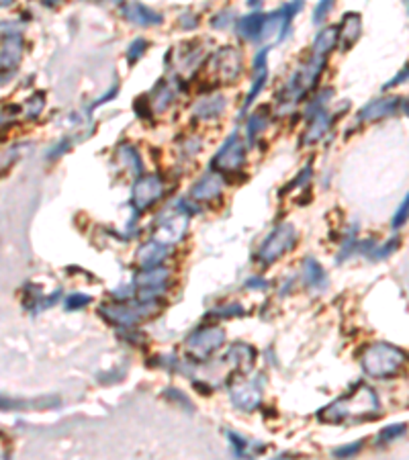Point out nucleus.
I'll use <instances>...</instances> for the list:
<instances>
[{"mask_svg": "<svg viewBox=\"0 0 409 460\" xmlns=\"http://www.w3.org/2000/svg\"><path fill=\"white\" fill-rule=\"evenodd\" d=\"M405 364V354L391 344H372L362 354V368L374 379H393Z\"/></svg>", "mask_w": 409, "mask_h": 460, "instance_id": "nucleus-1", "label": "nucleus"}, {"mask_svg": "<svg viewBox=\"0 0 409 460\" xmlns=\"http://www.w3.org/2000/svg\"><path fill=\"white\" fill-rule=\"evenodd\" d=\"M156 311L154 301H142L140 305H125V303H113V305H102L101 315L109 323L117 327H131L140 323L145 317H149Z\"/></svg>", "mask_w": 409, "mask_h": 460, "instance_id": "nucleus-2", "label": "nucleus"}, {"mask_svg": "<svg viewBox=\"0 0 409 460\" xmlns=\"http://www.w3.org/2000/svg\"><path fill=\"white\" fill-rule=\"evenodd\" d=\"M225 341V332L221 327H201L186 338V354L193 361H207Z\"/></svg>", "mask_w": 409, "mask_h": 460, "instance_id": "nucleus-3", "label": "nucleus"}, {"mask_svg": "<svg viewBox=\"0 0 409 460\" xmlns=\"http://www.w3.org/2000/svg\"><path fill=\"white\" fill-rule=\"evenodd\" d=\"M295 241H297V231H295V227L288 225V223H283L281 227H276V229L266 238V241L260 246V250H258V254H256V258L262 262V264H272L276 258H281L285 252H288V250L295 246Z\"/></svg>", "mask_w": 409, "mask_h": 460, "instance_id": "nucleus-4", "label": "nucleus"}, {"mask_svg": "<svg viewBox=\"0 0 409 460\" xmlns=\"http://www.w3.org/2000/svg\"><path fill=\"white\" fill-rule=\"evenodd\" d=\"M245 162V145L240 140L238 133L229 135L225 140L224 147L217 152V156L213 158V170H219L221 174H233L238 172Z\"/></svg>", "mask_w": 409, "mask_h": 460, "instance_id": "nucleus-5", "label": "nucleus"}, {"mask_svg": "<svg viewBox=\"0 0 409 460\" xmlns=\"http://www.w3.org/2000/svg\"><path fill=\"white\" fill-rule=\"evenodd\" d=\"M188 211H172V213H164L156 221V231H154V240L162 241L166 246H172L176 241H181L186 234L188 227Z\"/></svg>", "mask_w": 409, "mask_h": 460, "instance_id": "nucleus-6", "label": "nucleus"}, {"mask_svg": "<svg viewBox=\"0 0 409 460\" xmlns=\"http://www.w3.org/2000/svg\"><path fill=\"white\" fill-rule=\"evenodd\" d=\"M170 277V272L162 268V266H156V268H143L142 272L135 277V286L140 289V301H154L156 295L164 293L166 289V280Z\"/></svg>", "mask_w": 409, "mask_h": 460, "instance_id": "nucleus-7", "label": "nucleus"}, {"mask_svg": "<svg viewBox=\"0 0 409 460\" xmlns=\"http://www.w3.org/2000/svg\"><path fill=\"white\" fill-rule=\"evenodd\" d=\"M164 184L158 176H145L140 178L133 186V207L138 211L149 209L156 200L162 199Z\"/></svg>", "mask_w": 409, "mask_h": 460, "instance_id": "nucleus-8", "label": "nucleus"}, {"mask_svg": "<svg viewBox=\"0 0 409 460\" xmlns=\"http://www.w3.org/2000/svg\"><path fill=\"white\" fill-rule=\"evenodd\" d=\"M397 111H401V99H397V97H383V99H377L365 104L360 109V113H358V119L372 123V121L391 117Z\"/></svg>", "mask_w": 409, "mask_h": 460, "instance_id": "nucleus-9", "label": "nucleus"}, {"mask_svg": "<svg viewBox=\"0 0 409 460\" xmlns=\"http://www.w3.org/2000/svg\"><path fill=\"white\" fill-rule=\"evenodd\" d=\"M231 401L238 409L242 411H252L260 405L262 401V382H254V380H248L238 385L233 391H231Z\"/></svg>", "mask_w": 409, "mask_h": 460, "instance_id": "nucleus-10", "label": "nucleus"}, {"mask_svg": "<svg viewBox=\"0 0 409 460\" xmlns=\"http://www.w3.org/2000/svg\"><path fill=\"white\" fill-rule=\"evenodd\" d=\"M219 78L225 82H231L233 78H238V74L242 72V58L233 47H224L213 61Z\"/></svg>", "mask_w": 409, "mask_h": 460, "instance_id": "nucleus-11", "label": "nucleus"}, {"mask_svg": "<svg viewBox=\"0 0 409 460\" xmlns=\"http://www.w3.org/2000/svg\"><path fill=\"white\" fill-rule=\"evenodd\" d=\"M123 15H125V19L129 20V23H133V25H138V27H154V25H160L164 20L160 13L147 8L145 4H140V2H129V4H125Z\"/></svg>", "mask_w": 409, "mask_h": 460, "instance_id": "nucleus-12", "label": "nucleus"}, {"mask_svg": "<svg viewBox=\"0 0 409 460\" xmlns=\"http://www.w3.org/2000/svg\"><path fill=\"white\" fill-rule=\"evenodd\" d=\"M360 31H362L360 15L358 13H346L342 23H340V27H338V41H340L344 52L356 43V40L360 37Z\"/></svg>", "mask_w": 409, "mask_h": 460, "instance_id": "nucleus-13", "label": "nucleus"}, {"mask_svg": "<svg viewBox=\"0 0 409 460\" xmlns=\"http://www.w3.org/2000/svg\"><path fill=\"white\" fill-rule=\"evenodd\" d=\"M168 248L170 246H166L162 241L158 240H152L147 241V243H143L142 248L138 250V264L142 266V268H156V266H160L162 260L168 256Z\"/></svg>", "mask_w": 409, "mask_h": 460, "instance_id": "nucleus-14", "label": "nucleus"}, {"mask_svg": "<svg viewBox=\"0 0 409 460\" xmlns=\"http://www.w3.org/2000/svg\"><path fill=\"white\" fill-rule=\"evenodd\" d=\"M23 47H25V41H23L20 33H4V37H2V70L17 68V63L23 58Z\"/></svg>", "mask_w": 409, "mask_h": 460, "instance_id": "nucleus-15", "label": "nucleus"}, {"mask_svg": "<svg viewBox=\"0 0 409 460\" xmlns=\"http://www.w3.org/2000/svg\"><path fill=\"white\" fill-rule=\"evenodd\" d=\"M266 17H268V15H260V13H254V15H248V17H240V19H238V25H236L238 35L248 41H262Z\"/></svg>", "mask_w": 409, "mask_h": 460, "instance_id": "nucleus-16", "label": "nucleus"}, {"mask_svg": "<svg viewBox=\"0 0 409 460\" xmlns=\"http://www.w3.org/2000/svg\"><path fill=\"white\" fill-rule=\"evenodd\" d=\"M266 58H268V49H260L254 58V84L248 92L244 102V111L254 102V99L260 95V90L264 88V82L268 78V68H266Z\"/></svg>", "mask_w": 409, "mask_h": 460, "instance_id": "nucleus-17", "label": "nucleus"}, {"mask_svg": "<svg viewBox=\"0 0 409 460\" xmlns=\"http://www.w3.org/2000/svg\"><path fill=\"white\" fill-rule=\"evenodd\" d=\"M221 195V176L219 174H207L190 188L193 200H211Z\"/></svg>", "mask_w": 409, "mask_h": 460, "instance_id": "nucleus-18", "label": "nucleus"}, {"mask_svg": "<svg viewBox=\"0 0 409 460\" xmlns=\"http://www.w3.org/2000/svg\"><path fill=\"white\" fill-rule=\"evenodd\" d=\"M329 123H331V117L327 115L326 109H319L313 115H309V125H307L305 135H303V143H315V141L322 140Z\"/></svg>", "mask_w": 409, "mask_h": 460, "instance_id": "nucleus-19", "label": "nucleus"}, {"mask_svg": "<svg viewBox=\"0 0 409 460\" xmlns=\"http://www.w3.org/2000/svg\"><path fill=\"white\" fill-rule=\"evenodd\" d=\"M225 99L224 97H219V95H215V97H204L201 99L197 104H195V109H193V115L197 117V119H217L221 113L225 111Z\"/></svg>", "mask_w": 409, "mask_h": 460, "instance_id": "nucleus-20", "label": "nucleus"}, {"mask_svg": "<svg viewBox=\"0 0 409 460\" xmlns=\"http://www.w3.org/2000/svg\"><path fill=\"white\" fill-rule=\"evenodd\" d=\"M152 95H154V99L149 100V102H152V109H154V111H166V109L172 104V100H174V90L164 80H160L154 86Z\"/></svg>", "mask_w": 409, "mask_h": 460, "instance_id": "nucleus-21", "label": "nucleus"}, {"mask_svg": "<svg viewBox=\"0 0 409 460\" xmlns=\"http://www.w3.org/2000/svg\"><path fill=\"white\" fill-rule=\"evenodd\" d=\"M303 279H305V284L309 286H315V289H324L326 282V274H324V268L313 260V258H307L305 264H303Z\"/></svg>", "mask_w": 409, "mask_h": 460, "instance_id": "nucleus-22", "label": "nucleus"}, {"mask_svg": "<svg viewBox=\"0 0 409 460\" xmlns=\"http://www.w3.org/2000/svg\"><path fill=\"white\" fill-rule=\"evenodd\" d=\"M264 111L266 109L254 111V115L248 121V140H250V143L256 141V138L264 131L266 125H268V115H266Z\"/></svg>", "mask_w": 409, "mask_h": 460, "instance_id": "nucleus-23", "label": "nucleus"}, {"mask_svg": "<svg viewBox=\"0 0 409 460\" xmlns=\"http://www.w3.org/2000/svg\"><path fill=\"white\" fill-rule=\"evenodd\" d=\"M117 156H119V160H121L133 174H140V172H142V158H140V154H138L131 145H121L119 152H117Z\"/></svg>", "mask_w": 409, "mask_h": 460, "instance_id": "nucleus-24", "label": "nucleus"}, {"mask_svg": "<svg viewBox=\"0 0 409 460\" xmlns=\"http://www.w3.org/2000/svg\"><path fill=\"white\" fill-rule=\"evenodd\" d=\"M408 219H409V193L408 197L401 200L397 213L393 215V219H391V227H393V229H399L401 225H405V221Z\"/></svg>", "mask_w": 409, "mask_h": 460, "instance_id": "nucleus-25", "label": "nucleus"}, {"mask_svg": "<svg viewBox=\"0 0 409 460\" xmlns=\"http://www.w3.org/2000/svg\"><path fill=\"white\" fill-rule=\"evenodd\" d=\"M147 49V41L145 40H135L129 47H127V61L129 63H135V61L142 58Z\"/></svg>", "mask_w": 409, "mask_h": 460, "instance_id": "nucleus-26", "label": "nucleus"}, {"mask_svg": "<svg viewBox=\"0 0 409 460\" xmlns=\"http://www.w3.org/2000/svg\"><path fill=\"white\" fill-rule=\"evenodd\" d=\"M405 423H393V425H387L385 430H381V434H379V438L385 442L395 440V438H399V436H403L405 434Z\"/></svg>", "mask_w": 409, "mask_h": 460, "instance_id": "nucleus-27", "label": "nucleus"}, {"mask_svg": "<svg viewBox=\"0 0 409 460\" xmlns=\"http://www.w3.org/2000/svg\"><path fill=\"white\" fill-rule=\"evenodd\" d=\"M397 246H399V240H397V238L389 240L387 243H383L381 248H377V250H374L372 258H374V260H383V258H389V256H391V254L397 250Z\"/></svg>", "mask_w": 409, "mask_h": 460, "instance_id": "nucleus-28", "label": "nucleus"}, {"mask_svg": "<svg viewBox=\"0 0 409 460\" xmlns=\"http://www.w3.org/2000/svg\"><path fill=\"white\" fill-rule=\"evenodd\" d=\"M90 303V297L88 295H82V293H76V295H70L66 299V309L68 311H78L82 307H86Z\"/></svg>", "mask_w": 409, "mask_h": 460, "instance_id": "nucleus-29", "label": "nucleus"}, {"mask_svg": "<svg viewBox=\"0 0 409 460\" xmlns=\"http://www.w3.org/2000/svg\"><path fill=\"white\" fill-rule=\"evenodd\" d=\"M41 109H43V92H37L27 102V115L29 117H37L41 113Z\"/></svg>", "mask_w": 409, "mask_h": 460, "instance_id": "nucleus-30", "label": "nucleus"}, {"mask_svg": "<svg viewBox=\"0 0 409 460\" xmlns=\"http://www.w3.org/2000/svg\"><path fill=\"white\" fill-rule=\"evenodd\" d=\"M334 6V0H319L317 8H315V15H313V23H322L326 19V15L331 11Z\"/></svg>", "mask_w": 409, "mask_h": 460, "instance_id": "nucleus-31", "label": "nucleus"}, {"mask_svg": "<svg viewBox=\"0 0 409 460\" xmlns=\"http://www.w3.org/2000/svg\"><path fill=\"white\" fill-rule=\"evenodd\" d=\"M227 436H229V440H231V446H233L236 454H238V456H245L250 444H248L242 436H236V434H227Z\"/></svg>", "mask_w": 409, "mask_h": 460, "instance_id": "nucleus-32", "label": "nucleus"}, {"mask_svg": "<svg viewBox=\"0 0 409 460\" xmlns=\"http://www.w3.org/2000/svg\"><path fill=\"white\" fill-rule=\"evenodd\" d=\"M242 307L240 305H227V307H219L215 309L211 315H219V317H233V315H242Z\"/></svg>", "mask_w": 409, "mask_h": 460, "instance_id": "nucleus-33", "label": "nucleus"}, {"mask_svg": "<svg viewBox=\"0 0 409 460\" xmlns=\"http://www.w3.org/2000/svg\"><path fill=\"white\" fill-rule=\"evenodd\" d=\"M233 15V11H224V13H219L215 19L211 20V25L215 27V29H225L231 20L236 19V17H231Z\"/></svg>", "mask_w": 409, "mask_h": 460, "instance_id": "nucleus-34", "label": "nucleus"}, {"mask_svg": "<svg viewBox=\"0 0 409 460\" xmlns=\"http://www.w3.org/2000/svg\"><path fill=\"white\" fill-rule=\"evenodd\" d=\"M360 448H362V442H356L354 446L350 444V446H342V448L334 450V454H336V456H340V459H346V456H350V454H356Z\"/></svg>", "mask_w": 409, "mask_h": 460, "instance_id": "nucleus-35", "label": "nucleus"}, {"mask_svg": "<svg viewBox=\"0 0 409 460\" xmlns=\"http://www.w3.org/2000/svg\"><path fill=\"white\" fill-rule=\"evenodd\" d=\"M405 80H409V63H408V66H405V68H403V72H399V74H397L395 78H391V80H389L387 84L383 86V90H389V88H395L397 84H403V82H405Z\"/></svg>", "mask_w": 409, "mask_h": 460, "instance_id": "nucleus-36", "label": "nucleus"}, {"mask_svg": "<svg viewBox=\"0 0 409 460\" xmlns=\"http://www.w3.org/2000/svg\"><path fill=\"white\" fill-rule=\"evenodd\" d=\"M248 286H250V289H262V286H264V282H258V280H250V282H248Z\"/></svg>", "mask_w": 409, "mask_h": 460, "instance_id": "nucleus-37", "label": "nucleus"}, {"mask_svg": "<svg viewBox=\"0 0 409 460\" xmlns=\"http://www.w3.org/2000/svg\"><path fill=\"white\" fill-rule=\"evenodd\" d=\"M401 111L409 115V99H401Z\"/></svg>", "mask_w": 409, "mask_h": 460, "instance_id": "nucleus-38", "label": "nucleus"}, {"mask_svg": "<svg viewBox=\"0 0 409 460\" xmlns=\"http://www.w3.org/2000/svg\"><path fill=\"white\" fill-rule=\"evenodd\" d=\"M92 2H111V4H121L123 0H92Z\"/></svg>", "mask_w": 409, "mask_h": 460, "instance_id": "nucleus-39", "label": "nucleus"}, {"mask_svg": "<svg viewBox=\"0 0 409 460\" xmlns=\"http://www.w3.org/2000/svg\"><path fill=\"white\" fill-rule=\"evenodd\" d=\"M13 2H15V0H2V6H11Z\"/></svg>", "mask_w": 409, "mask_h": 460, "instance_id": "nucleus-40", "label": "nucleus"}, {"mask_svg": "<svg viewBox=\"0 0 409 460\" xmlns=\"http://www.w3.org/2000/svg\"><path fill=\"white\" fill-rule=\"evenodd\" d=\"M403 2H405V6H408V11H409V0H403Z\"/></svg>", "mask_w": 409, "mask_h": 460, "instance_id": "nucleus-41", "label": "nucleus"}]
</instances>
